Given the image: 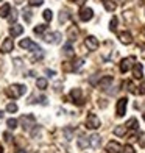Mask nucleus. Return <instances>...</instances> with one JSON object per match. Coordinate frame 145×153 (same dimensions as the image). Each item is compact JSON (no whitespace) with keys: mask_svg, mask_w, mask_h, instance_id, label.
<instances>
[{"mask_svg":"<svg viewBox=\"0 0 145 153\" xmlns=\"http://www.w3.org/2000/svg\"><path fill=\"white\" fill-rule=\"evenodd\" d=\"M25 92H27V86L25 85H11L8 89H6V95H8L10 99H13V100L20 99Z\"/></svg>","mask_w":145,"mask_h":153,"instance_id":"1","label":"nucleus"},{"mask_svg":"<svg viewBox=\"0 0 145 153\" xmlns=\"http://www.w3.org/2000/svg\"><path fill=\"white\" fill-rule=\"evenodd\" d=\"M100 125H101V122H100V119L95 114H92V113L87 114V117H86V127L89 130H97V128H100Z\"/></svg>","mask_w":145,"mask_h":153,"instance_id":"2","label":"nucleus"},{"mask_svg":"<svg viewBox=\"0 0 145 153\" xmlns=\"http://www.w3.org/2000/svg\"><path fill=\"white\" fill-rule=\"evenodd\" d=\"M22 48H25V50H30V52H42V48H41L38 44H34L31 39H22L20 41V44H19Z\"/></svg>","mask_w":145,"mask_h":153,"instance_id":"3","label":"nucleus"},{"mask_svg":"<svg viewBox=\"0 0 145 153\" xmlns=\"http://www.w3.org/2000/svg\"><path fill=\"white\" fill-rule=\"evenodd\" d=\"M20 122H22L24 130H27V131H30V130H31V127H36V125H34L36 119H34V116H31V114H25V116L22 117V119H20Z\"/></svg>","mask_w":145,"mask_h":153,"instance_id":"4","label":"nucleus"},{"mask_svg":"<svg viewBox=\"0 0 145 153\" xmlns=\"http://www.w3.org/2000/svg\"><path fill=\"white\" fill-rule=\"evenodd\" d=\"M136 62V58L134 56H128V58H123L122 61H120V72H128L131 67H133V64Z\"/></svg>","mask_w":145,"mask_h":153,"instance_id":"5","label":"nucleus"},{"mask_svg":"<svg viewBox=\"0 0 145 153\" xmlns=\"http://www.w3.org/2000/svg\"><path fill=\"white\" fill-rule=\"evenodd\" d=\"M84 45L87 47V50H91V52H95L97 48H98V39H97L95 36H87L86 41H84Z\"/></svg>","mask_w":145,"mask_h":153,"instance_id":"6","label":"nucleus"},{"mask_svg":"<svg viewBox=\"0 0 145 153\" xmlns=\"http://www.w3.org/2000/svg\"><path fill=\"white\" fill-rule=\"evenodd\" d=\"M13 48H14V42H13L11 38H5L2 45H0V52L2 53H10L13 52Z\"/></svg>","mask_w":145,"mask_h":153,"instance_id":"7","label":"nucleus"},{"mask_svg":"<svg viewBox=\"0 0 145 153\" xmlns=\"http://www.w3.org/2000/svg\"><path fill=\"white\" fill-rule=\"evenodd\" d=\"M127 105H128V100H127V99H120L119 102H117V106H115V114H117V117H122L123 114H125Z\"/></svg>","mask_w":145,"mask_h":153,"instance_id":"8","label":"nucleus"},{"mask_svg":"<svg viewBox=\"0 0 145 153\" xmlns=\"http://www.w3.org/2000/svg\"><path fill=\"white\" fill-rule=\"evenodd\" d=\"M61 39H63L61 33L59 31H55V33L47 34V36H45V42H48V44H59Z\"/></svg>","mask_w":145,"mask_h":153,"instance_id":"9","label":"nucleus"},{"mask_svg":"<svg viewBox=\"0 0 145 153\" xmlns=\"http://www.w3.org/2000/svg\"><path fill=\"white\" fill-rule=\"evenodd\" d=\"M70 97L73 103H77V105H83V94H81V89L80 88H75L70 91Z\"/></svg>","mask_w":145,"mask_h":153,"instance_id":"10","label":"nucleus"},{"mask_svg":"<svg viewBox=\"0 0 145 153\" xmlns=\"http://www.w3.org/2000/svg\"><path fill=\"white\" fill-rule=\"evenodd\" d=\"M94 17V11L91 8H81L80 10V19L83 22H87V20H91Z\"/></svg>","mask_w":145,"mask_h":153,"instance_id":"11","label":"nucleus"},{"mask_svg":"<svg viewBox=\"0 0 145 153\" xmlns=\"http://www.w3.org/2000/svg\"><path fill=\"white\" fill-rule=\"evenodd\" d=\"M119 39H120V42L125 44V45H129L131 42H133V36H131L129 31H120L119 33Z\"/></svg>","mask_w":145,"mask_h":153,"instance_id":"12","label":"nucleus"},{"mask_svg":"<svg viewBox=\"0 0 145 153\" xmlns=\"http://www.w3.org/2000/svg\"><path fill=\"white\" fill-rule=\"evenodd\" d=\"M106 152L108 153H120V144L115 141H109L106 144Z\"/></svg>","mask_w":145,"mask_h":153,"instance_id":"13","label":"nucleus"},{"mask_svg":"<svg viewBox=\"0 0 145 153\" xmlns=\"http://www.w3.org/2000/svg\"><path fill=\"white\" fill-rule=\"evenodd\" d=\"M78 27L77 25H72V27H69V30H67V36H69V41H75L78 38Z\"/></svg>","mask_w":145,"mask_h":153,"instance_id":"14","label":"nucleus"},{"mask_svg":"<svg viewBox=\"0 0 145 153\" xmlns=\"http://www.w3.org/2000/svg\"><path fill=\"white\" fill-rule=\"evenodd\" d=\"M8 14H11V5L5 3V5L0 6V17L5 19V17H8Z\"/></svg>","mask_w":145,"mask_h":153,"instance_id":"15","label":"nucleus"},{"mask_svg":"<svg viewBox=\"0 0 145 153\" xmlns=\"http://www.w3.org/2000/svg\"><path fill=\"white\" fill-rule=\"evenodd\" d=\"M22 31H24V27H22V25H17V24H14V25L10 28V34H11L13 38L19 36V34H22Z\"/></svg>","mask_w":145,"mask_h":153,"instance_id":"16","label":"nucleus"},{"mask_svg":"<svg viewBox=\"0 0 145 153\" xmlns=\"http://www.w3.org/2000/svg\"><path fill=\"white\" fill-rule=\"evenodd\" d=\"M111 83H112V76H103V78L100 80V83H98V88H101V89H108Z\"/></svg>","mask_w":145,"mask_h":153,"instance_id":"17","label":"nucleus"},{"mask_svg":"<svg viewBox=\"0 0 145 153\" xmlns=\"http://www.w3.org/2000/svg\"><path fill=\"white\" fill-rule=\"evenodd\" d=\"M89 141H91V145L94 149H98L100 147V142H101V137L98 134H92L91 137H89Z\"/></svg>","mask_w":145,"mask_h":153,"instance_id":"18","label":"nucleus"},{"mask_svg":"<svg viewBox=\"0 0 145 153\" xmlns=\"http://www.w3.org/2000/svg\"><path fill=\"white\" fill-rule=\"evenodd\" d=\"M63 52H64V55H67V56H72V55H73L72 41H69V42H66V44L63 45Z\"/></svg>","mask_w":145,"mask_h":153,"instance_id":"19","label":"nucleus"},{"mask_svg":"<svg viewBox=\"0 0 145 153\" xmlns=\"http://www.w3.org/2000/svg\"><path fill=\"white\" fill-rule=\"evenodd\" d=\"M144 76V69H142V64H134V78L141 80Z\"/></svg>","mask_w":145,"mask_h":153,"instance_id":"20","label":"nucleus"},{"mask_svg":"<svg viewBox=\"0 0 145 153\" xmlns=\"http://www.w3.org/2000/svg\"><path fill=\"white\" fill-rule=\"evenodd\" d=\"M103 6L106 8V11H114L117 8V3L112 0H103Z\"/></svg>","mask_w":145,"mask_h":153,"instance_id":"21","label":"nucleus"},{"mask_svg":"<svg viewBox=\"0 0 145 153\" xmlns=\"http://www.w3.org/2000/svg\"><path fill=\"white\" fill-rule=\"evenodd\" d=\"M127 130H128L127 125H119V127L114 128V134H115V136H125Z\"/></svg>","mask_w":145,"mask_h":153,"instance_id":"22","label":"nucleus"},{"mask_svg":"<svg viewBox=\"0 0 145 153\" xmlns=\"http://www.w3.org/2000/svg\"><path fill=\"white\" fill-rule=\"evenodd\" d=\"M125 125H127V128H131V130H137V127H139V123H137L136 117H131V119H129Z\"/></svg>","mask_w":145,"mask_h":153,"instance_id":"23","label":"nucleus"},{"mask_svg":"<svg viewBox=\"0 0 145 153\" xmlns=\"http://www.w3.org/2000/svg\"><path fill=\"white\" fill-rule=\"evenodd\" d=\"M36 86H38V89H47V86H48L47 78H38L36 80Z\"/></svg>","mask_w":145,"mask_h":153,"instance_id":"24","label":"nucleus"},{"mask_svg":"<svg viewBox=\"0 0 145 153\" xmlns=\"http://www.w3.org/2000/svg\"><path fill=\"white\" fill-rule=\"evenodd\" d=\"M89 145H91V141H89V139H86V137L78 139V147L80 149H86V147H89Z\"/></svg>","mask_w":145,"mask_h":153,"instance_id":"25","label":"nucleus"},{"mask_svg":"<svg viewBox=\"0 0 145 153\" xmlns=\"http://www.w3.org/2000/svg\"><path fill=\"white\" fill-rule=\"evenodd\" d=\"M45 30H47V25H44V24H42V25H36V27L33 28V31L36 33V34H42Z\"/></svg>","mask_w":145,"mask_h":153,"instance_id":"26","label":"nucleus"},{"mask_svg":"<svg viewBox=\"0 0 145 153\" xmlns=\"http://www.w3.org/2000/svg\"><path fill=\"white\" fill-rule=\"evenodd\" d=\"M6 125H8L10 130H16L17 128V120L16 119H8L6 120Z\"/></svg>","mask_w":145,"mask_h":153,"instance_id":"27","label":"nucleus"},{"mask_svg":"<svg viewBox=\"0 0 145 153\" xmlns=\"http://www.w3.org/2000/svg\"><path fill=\"white\" fill-rule=\"evenodd\" d=\"M63 71L64 72H75L72 62H63Z\"/></svg>","mask_w":145,"mask_h":153,"instance_id":"28","label":"nucleus"},{"mask_svg":"<svg viewBox=\"0 0 145 153\" xmlns=\"http://www.w3.org/2000/svg\"><path fill=\"white\" fill-rule=\"evenodd\" d=\"M31 14H33V13H31L30 10H24V14H22V16H24V19H25V22H31V19H33Z\"/></svg>","mask_w":145,"mask_h":153,"instance_id":"29","label":"nucleus"},{"mask_svg":"<svg viewBox=\"0 0 145 153\" xmlns=\"http://www.w3.org/2000/svg\"><path fill=\"white\" fill-rule=\"evenodd\" d=\"M42 16H44V19L47 20V22H50V20L53 19V13H52V10H45L42 13Z\"/></svg>","mask_w":145,"mask_h":153,"instance_id":"30","label":"nucleus"},{"mask_svg":"<svg viewBox=\"0 0 145 153\" xmlns=\"http://www.w3.org/2000/svg\"><path fill=\"white\" fill-rule=\"evenodd\" d=\"M6 111H8V113H16V111H17V105H16V103H8V105H6Z\"/></svg>","mask_w":145,"mask_h":153,"instance_id":"31","label":"nucleus"},{"mask_svg":"<svg viewBox=\"0 0 145 153\" xmlns=\"http://www.w3.org/2000/svg\"><path fill=\"white\" fill-rule=\"evenodd\" d=\"M109 30L111 31H115L117 30V17H112L111 22H109Z\"/></svg>","mask_w":145,"mask_h":153,"instance_id":"32","label":"nucleus"},{"mask_svg":"<svg viewBox=\"0 0 145 153\" xmlns=\"http://www.w3.org/2000/svg\"><path fill=\"white\" fill-rule=\"evenodd\" d=\"M67 19H69V14H67V11H61V14H59V22L63 24V22H66Z\"/></svg>","mask_w":145,"mask_h":153,"instance_id":"33","label":"nucleus"},{"mask_svg":"<svg viewBox=\"0 0 145 153\" xmlns=\"http://www.w3.org/2000/svg\"><path fill=\"white\" fill-rule=\"evenodd\" d=\"M120 153H136V152H134V149H133V145H125Z\"/></svg>","mask_w":145,"mask_h":153,"instance_id":"34","label":"nucleus"},{"mask_svg":"<svg viewBox=\"0 0 145 153\" xmlns=\"http://www.w3.org/2000/svg\"><path fill=\"white\" fill-rule=\"evenodd\" d=\"M83 62H84V59H77V62H73V71H78V69L83 66Z\"/></svg>","mask_w":145,"mask_h":153,"instance_id":"35","label":"nucleus"},{"mask_svg":"<svg viewBox=\"0 0 145 153\" xmlns=\"http://www.w3.org/2000/svg\"><path fill=\"white\" fill-rule=\"evenodd\" d=\"M125 86L128 88V91H129V92L136 94V88H134V85H133V83H131V81H127V83H125Z\"/></svg>","mask_w":145,"mask_h":153,"instance_id":"36","label":"nucleus"},{"mask_svg":"<svg viewBox=\"0 0 145 153\" xmlns=\"http://www.w3.org/2000/svg\"><path fill=\"white\" fill-rule=\"evenodd\" d=\"M28 2H30L31 6H41L44 3V0H28Z\"/></svg>","mask_w":145,"mask_h":153,"instance_id":"37","label":"nucleus"},{"mask_svg":"<svg viewBox=\"0 0 145 153\" xmlns=\"http://www.w3.org/2000/svg\"><path fill=\"white\" fill-rule=\"evenodd\" d=\"M16 20H17V13H16V10H13L11 16H10V22L13 24V22H16Z\"/></svg>","mask_w":145,"mask_h":153,"instance_id":"38","label":"nucleus"},{"mask_svg":"<svg viewBox=\"0 0 145 153\" xmlns=\"http://www.w3.org/2000/svg\"><path fill=\"white\" fill-rule=\"evenodd\" d=\"M64 133H66V137H67V139H72V130H70V128H66Z\"/></svg>","mask_w":145,"mask_h":153,"instance_id":"39","label":"nucleus"},{"mask_svg":"<svg viewBox=\"0 0 145 153\" xmlns=\"http://www.w3.org/2000/svg\"><path fill=\"white\" fill-rule=\"evenodd\" d=\"M70 2H73V3H77V5L83 6V5H84V2H86V0H70Z\"/></svg>","mask_w":145,"mask_h":153,"instance_id":"40","label":"nucleus"},{"mask_svg":"<svg viewBox=\"0 0 145 153\" xmlns=\"http://www.w3.org/2000/svg\"><path fill=\"white\" fill-rule=\"evenodd\" d=\"M139 47H141V50H142V58L145 59V44H141Z\"/></svg>","mask_w":145,"mask_h":153,"instance_id":"41","label":"nucleus"},{"mask_svg":"<svg viewBox=\"0 0 145 153\" xmlns=\"http://www.w3.org/2000/svg\"><path fill=\"white\" fill-rule=\"evenodd\" d=\"M139 89H141V92H142V94H145V80L142 81V85H141V88H139Z\"/></svg>","mask_w":145,"mask_h":153,"instance_id":"42","label":"nucleus"},{"mask_svg":"<svg viewBox=\"0 0 145 153\" xmlns=\"http://www.w3.org/2000/svg\"><path fill=\"white\" fill-rule=\"evenodd\" d=\"M14 62H16V67H20V62H22V61H20L19 58H16V59H14Z\"/></svg>","mask_w":145,"mask_h":153,"instance_id":"43","label":"nucleus"},{"mask_svg":"<svg viewBox=\"0 0 145 153\" xmlns=\"http://www.w3.org/2000/svg\"><path fill=\"white\" fill-rule=\"evenodd\" d=\"M45 74H47V75H55V71H48V69H47Z\"/></svg>","mask_w":145,"mask_h":153,"instance_id":"44","label":"nucleus"},{"mask_svg":"<svg viewBox=\"0 0 145 153\" xmlns=\"http://www.w3.org/2000/svg\"><path fill=\"white\" fill-rule=\"evenodd\" d=\"M3 137H5V141H10V133H5Z\"/></svg>","mask_w":145,"mask_h":153,"instance_id":"45","label":"nucleus"},{"mask_svg":"<svg viewBox=\"0 0 145 153\" xmlns=\"http://www.w3.org/2000/svg\"><path fill=\"white\" fill-rule=\"evenodd\" d=\"M17 153H27V152H24V150H19Z\"/></svg>","mask_w":145,"mask_h":153,"instance_id":"46","label":"nucleus"},{"mask_svg":"<svg viewBox=\"0 0 145 153\" xmlns=\"http://www.w3.org/2000/svg\"><path fill=\"white\" fill-rule=\"evenodd\" d=\"M0 153H3V149L2 147H0Z\"/></svg>","mask_w":145,"mask_h":153,"instance_id":"47","label":"nucleus"},{"mask_svg":"<svg viewBox=\"0 0 145 153\" xmlns=\"http://www.w3.org/2000/svg\"><path fill=\"white\" fill-rule=\"evenodd\" d=\"M144 119H145V113H144Z\"/></svg>","mask_w":145,"mask_h":153,"instance_id":"48","label":"nucleus"},{"mask_svg":"<svg viewBox=\"0 0 145 153\" xmlns=\"http://www.w3.org/2000/svg\"><path fill=\"white\" fill-rule=\"evenodd\" d=\"M144 33H145V28H144Z\"/></svg>","mask_w":145,"mask_h":153,"instance_id":"49","label":"nucleus"}]
</instances>
